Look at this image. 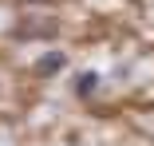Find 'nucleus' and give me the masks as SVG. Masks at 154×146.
<instances>
[{
    "mask_svg": "<svg viewBox=\"0 0 154 146\" xmlns=\"http://www.w3.org/2000/svg\"><path fill=\"white\" fill-rule=\"evenodd\" d=\"M99 83H103L99 71H79V75H75V95H79V99H91V95L99 91Z\"/></svg>",
    "mask_w": 154,
    "mask_h": 146,
    "instance_id": "2",
    "label": "nucleus"
},
{
    "mask_svg": "<svg viewBox=\"0 0 154 146\" xmlns=\"http://www.w3.org/2000/svg\"><path fill=\"white\" fill-rule=\"evenodd\" d=\"M63 67H67V55H63V51H44L40 59H36V75H40V79H48V75H59Z\"/></svg>",
    "mask_w": 154,
    "mask_h": 146,
    "instance_id": "1",
    "label": "nucleus"
}]
</instances>
